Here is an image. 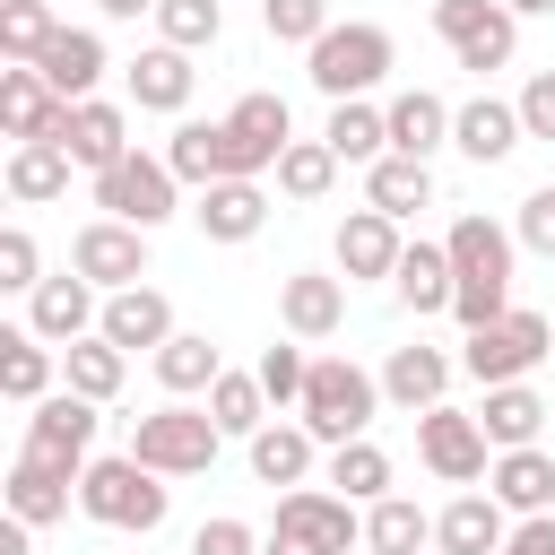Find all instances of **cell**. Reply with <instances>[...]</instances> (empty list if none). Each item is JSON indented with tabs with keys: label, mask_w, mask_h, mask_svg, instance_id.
Instances as JSON below:
<instances>
[{
	"label": "cell",
	"mask_w": 555,
	"mask_h": 555,
	"mask_svg": "<svg viewBox=\"0 0 555 555\" xmlns=\"http://www.w3.org/2000/svg\"><path fill=\"white\" fill-rule=\"evenodd\" d=\"M442 251H451V278H460V295H451L460 338H468V330H494V321L512 312V251H520V234L494 225L486 208H460L451 234H442Z\"/></svg>",
	"instance_id": "obj_1"
},
{
	"label": "cell",
	"mask_w": 555,
	"mask_h": 555,
	"mask_svg": "<svg viewBox=\"0 0 555 555\" xmlns=\"http://www.w3.org/2000/svg\"><path fill=\"white\" fill-rule=\"evenodd\" d=\"M78 512H87L95 529L156 538L165 512H173V486H165L156 468H139L130 451H104V460H87V477H78Z\"/></svg>",
	"instance_id": "obj_2"
},
{
	"label": "cell",
	"mask_w": 555,
	"mask_h": 555,
	"mask_svg": "<svg viewBox=\"0 0 555 555\" xmlns=\"http://www.w3.org/2000/svg\"><path fill=\"white\" fill-rule=\"evenodd\" d=\"M295 416L312 425L321 451H338V442L373 434V416H382V373H364L356 356H312V382H304Z\"/></svg>",
	"instance_id": "obj_3"
},
{
	"label": "cell",
	"mask_w": 555,
	"mask_h": 555,
	"mask_svg": "<svg viewBox=\"0 0 555 555\" xmlns=\"http://www.w3.org/2000/svg\"><path fill=\"white\" fill-rule=\"evenodd\" d=\"M217 451H225V434H217V416L191 408V399H165V408H147V416L130 425V460L156 468V477H208Z\"/></svg>",
	"instance_id": "obj_4"
},
{
	"label": "cell",
	"mask_w": 555,
	"mask_h": 555,
	"mask_svg": "<svg viewBox=\"0 0 555 555\" xmlns=\"http://www.w3.org/2000/svg\"><path fill=\"white\" fill-rule=\"evenodd\" d=\"M546 356H555V312H529V304H512L494 330H468V338H460V373H468L477 390L529 382Z\"/></svg>",
	"instance_id": "obj_5"
},
{
	"label": "cell",
	"mask_w": 555,
	"mask_h": 555,
	"mask_svg": "<svg viewBox=\"0 0 555 555\" xmlns=\"http://www.w3.org/2000/svg\"><path fill=\"white\" fill-rule=\"evenodd\" d=\"M347 546H364V520H356V503L330 494V486L278 494V512H269V529H260V555H347Z\"/></svg>",
	"instance_id": "obj_6"
},
{
	"label": "cell",
	"mask_w": 555,
	"mask_h": 555,
	"mask_svg": "<svg viewBox=\"0 0 555 555\" xmlns=\"http://www.w3.org/2000/svg\"><path fill=\"white\" fill-rule=\"evenodd\" d=\"M390 61H399V43H390V26H373V17H347V26H330L321 43H312V87L330 95V104H356V95H373L382 78H390Z\"/></svg>",
	"instance_id": "obj_7"
},
{
	"label": "cell",
	"mask_w": 555,
	"mask_h": 555,
	"mask_svg": "<svg viewBox=\"0 0 555 555\" xmlns=\"http://www.w3.org/2000/svg\"><path fill=\"white\" fill-rule=\"evenodd\" d=\"M87 191H95V217H121V225H139V234H156V225L182 208L173 165H165V156H147V147H130L121 165H104Z\"/></svg>",
	"instance_id": "obj_8"
},
{
	"label": "cell",
	"mask_w": 555,
	"mask_h": 555,
	"mask_svg": "<svg viewBox=\"0 0 555 555\" xmlns=\"http://www.w3.org/2000/svg\"><path fill=\"white\" fill-rule=\"evenodd\" d=\"M434 35L451 43V61L460 69H512V52H520V17L503 9V0H434Z\"/></svg>",
	"instance_id": "obj_9"
},
{
	"label": "cell",
	"mask_w": 555,
	"mask_h": 555,
	"mask_svg": "<svg viewBox=\"0 0 555 555\" xmlns=\"http://www.w3.org/2000/svg\"><path fill=\"white\" fill-rule=\"evenodd\" d=\"M416 460H425L442 486H477V477L494 468V442H486V425H477L468 408H451V399H442V408H425V416H416Z\"/></svg>",
	"instance_id": "obj_10"
},
{
	"label": "cell",
	"mask_w": 555,
	"mask_h": 555,
	"mask_svg": "<svg viewBox=\"0 0 555 555\" xmlns=\"http://www.w3.org/2000/svg\"><path fill=\"white\" fill-rule=\"evenodd\" d=\"M69 269H78L87 286H104V295L147 286V234L121 225V217H87V225L69 234Z\"/></svg>",
	"instance_id": "obj_11"
},
{
	"label": "cell",
	"mask_w": 555,
	"mask_h": 555,
	"mask_svg": "<svg viewBox=\"0 0 555 555\" xmlns=\"http://www.w3.org/2000/svg\"><path fill=\"white\" fill-rule=\"evenodd\" d=\"M78 477H87V468H69V460H52V451H26V442H17V460H9V520H26V529L69 520Z\"/></svg>",
	"instance_id": "obj_12"
},
{
	"label": "cell",
	"mask_w": 555,
	"mask_h": 555,
	"mask_svg": "<svg viewBox=\"0 0 555 555\" xmlns=\"http://www.w3.org/2000/svg\"><path fill=\"white\" fill-rule=\"evenodd\" d=\"M95 321H104V286H87L78 269H61L26 295V330L43 347H78V338H95Z\"/></svg>",
	"instance_id": "obj_13"
},
{
	"label": "cell",
	"mask_w": 555,
	"mask_h": 555,
	"mask_svg": "<svg viewBox=\"0 0 555 555\" xmlns=\"http://www.w3.org/2000/svg\"><path fill=\"white\" fill-rule=\"evenodd\" d=\"M399 251H408V234H399V217H382V208H347L338 234H330V260H338L347 286H364V278H399Z\"/></svg>",
	"instance_id": "obj_14"
},
{
	"label": "cell",
	"mask_w": 555,
	"mask_h": 555,
	"mask_svg": "<svg viewBox=\"0 0 555 555\" xmlns=\"http://www.w3.org/2000/svg\"><path fill=\"white\" fill-rule=\"evenodd\" d=\"M278 330L304 338V347L338 338V330H347V278H330V269H295V278H278Z\"/></svg>",
	"instance_id": "obj_15"
},
{
	"label": "cell",
	"mask_w": 555,
	"mask_h": 555,
	"mask_svg": "<svg viewBox=\"0 0 555 555\" xmlns=\"http://www.w3.org/2000/svg\"><path fill=\"white\" fill-rule=\"evenodd\" d=\"M61 130H69V104L52 95V78L43 69H0V139L9 147H26V139H52L61 147Z\"/></svg>",
	"instance_id": "obj_16"
},
{
	"label": "cell",
	"mask_w": 555,
	"mask_h": 555,
	"mask_svg": "<svg viewBox=\"0 0 555 555\" xmlns=\"http://www.w3.org/2000/svg\"><path fill=\"white\" fill-rule=\"evenodd\" d=\"M225 130H234V147H243V173H251V182H260V173H278V156L295 147V113H286V95H278V87L234 95Z\"/></svg>",
	"instance_id": "obj_17"
},
{
	"label": "cell",
	"mask_w": 555,
	"mask_h": 555,
	"mask_svg": "<svg viewBox=\"0 0 555 555\" xmlns=\"http://www.w3.org/2000/svg\"><path fill=\"white\" fill-rule=\"evenodd\" d=\"M165 165H173V182H191V191H208V182H251V173H243V147H234L225 121H173Z\"/></svg>",
	"instance_id": "obj_18"
},
{
	"label": "cell",
	"mask_w": 555,
	"mask_h": 555,
	"mask_svg": "<svg viewBox=\"0 0 555 555\" xmlns=\"http://www.w3.org/2000/svg\"><path fill=\"white\" fill-rule=\"evenodd\" d=\"M95 399H78V390H52V399H35L26 408V451H52V460H69V468H87L95 460Z\"/></svg>",
	"instance_id": "obj_19"
},
{
	"label": "cell",
	"mask_w": 555,
	"mask_h": 555,
	"mask_svg": "<svg viewBox=\"0 0 555 555\" xmlns=\"http://www.w3.org/2000/svg\"><path fill=\"white\" fill-rule=\"evenodd\" d=\"M503 538H512V512L486 486H460L434 512V555H503Z\"/></svg>",
	"instance_id": "obj_20"
},
{
	"label": "cell",
	"mask_w": 555,
	"mask_h": 555,
	"mask_svg": "<svg viewBox=\"0 0 555 555\" xmlns=\"http://www.w3.org/2000/svg\"><path fill=\"white\" fill-rule=\"evenodd\" d=\"M173 330L182 321H173L165 286H121V295H104V321H95V338H113L121 356H156Z\"/></svg>",
	"instance_id": "obj_21"
},
{
	"label": "cell",
	"mask_w": 555,
	"mask_h": 555,
	"mask_svg": "<svg viewBox=\"0 0 555 555\" xmlns=\"http://www.w3.org/2000/svg\"><path fill=\"white\" fill-rule=\"evenodd\" d=\"M451 373H460L451 347H425V338H416V347H390V356H382V399L408 408V416H425V408H442Z\"/></svg>",
	"instance_id": "obj_22"
},
{
	"label": "cell",
	"mask_w": 555,
	"mask_h": 555,
	"mask_svg": "<svg viewBox=\"0 0 555 555\" xmlns=\"http://www.w3.org/2000/svg\"><path fill=\"white\" fill-rule=\"evenodd\" d=\"M61 147H69V165H87V182H95L104 165H121V156H130V104H113V95H87V104H69V130H61Z\"/></svg>",
	"instance_id": "obj_23"
},
{
	"label": "cell",
	"mask_w": 555,
	"mask_h": 555,
	"mask_svg": "<svg viewBox=\"0 0 555 555\" xmlns=\"http://www.w3.org/2000/svg\"><path fill=\"white\" fill-rule=\"evenodd\" d=\"M243 451H251V477H260V486H286V494L312 486V468H321V442H312L304 416H269Z\"/></svg>",
	"instance_id": "obj_24"
},
{
	"label": "cell",
	"mask_w": 555,
	"mask_h": 555,
	"mask_svg": "<svg viewBox=\"0 0 555 555\" xmlns=\"http://www.w3.org/2000/svg\"><path fill=\"white\" fill-rule=\"evenodd\" d=\"M486 494L512 512V520H538V512H555V451H494V468H486Z\"/></svg>",
	"instance_id": "obj_25"
},
{
	"label": "cell",
	"mask_w": 555,
	"mask_h": 555,
	"mask_svg": "<svg viewBox=\"0 0 555 555\" xmlns=\"http://www.w3.org/2000/svg\"><path fill=\"white\" fill-rule=\"evenodd\" d=\"M382 113H390V156L434 165V147H451V113H460V104H442L434 87H399Z\"/></svg>",
	"instance_id": "obj_26"
},
{
	"label": "cell",
	"mask_w": 555,
	"mask_h": 555,
	"mask_svg": "<svg viewBox=\"0 0 555 555\" xmlns=\"http://www.w3.org/2000/svg\"><path fill=\"white\" fill-rule=\"evenodd\" d=\"M520 139H529V130H520V104H503V95H468V104L451 113V147H460L468 165H503Z\"/></svg>",
	"instance_id": "obj_27"
},
{
	"label": "cell",
	"mask_w": 555,
	"mask_h": 555,
	"mask_svg": "<svg viewBox=\"0 0 555 555\" xmlns=\"http://www.w3.org/2000/svg\"><path fill=\"white\" fill-rule=\"evenodd\" d=\"M35 69L52 78V95H61V104H87V95H95V78H104L113 61H104V35H95V26H61V35L43 43V61H35Z\"/></svg>",
	"instance_id": "obj_28"
},
{
	"label": "cell",
	"mask_w": 555,
	"mask_h": 555,
	"mask_svg": "<svg viewBox=\"0 0 555 555\" xmlns=\"http://www.w3.org/2000/svg\"><path fill=\"white\" fill-rule=\"evenodd\" d=\"M191 87H199V69H191V52H173V43H147V52L130 61V104H139V113H191Z\"/></svg>",
	"instance_id": "obj_29"
},
{
	"label": "cell",
	"mask_w": 555,
	"mask_h": 555,
	"mask_svg": "<svg viewBox=\"0 0 555 555\" xmlns=\"http://www.w3.org/2000/svg\"><path fill=\"white\" fill-rule=\"evenodd\" d=\"M191 217H199L208 243H251V234L269 225V191H260V182H208Z\"/></svg>",
	"instance_id": "obj_30"
},
{
	"label": "cell",
	"mask_w": 555,
	"mask_h": 555,
	"mask_svg": "<svg viewBox=\"0 0 555 555\" xmlns=\"http://www.w3.org/2000/svg\"><path fill=\"white\" fill-rule=\"evenodd\" d=\"M321 486H330V494H347V503H382V494H399V486H390V451H382L373 434H356V442L321 451Z\"/></svg>",
	"instance_id": "obj_31"
},
{
	"label": "cell",
	"mask_w": 555,
	"mask_h": 555,
	"mask_svg": "<svg viewBox=\"0 0 555 555\" xmlns=\"http://www.w3.org/2000/svg\"><path fill=\"white\" fill-rule=\"evenodd\" d=\"M321 139H330V156H338V165H382V156H390V113H382L373 95H356V104H330Z\"/></svg>",
	"instance_id": "obj_32"
},
{
	"label": "cell",
	"mask_w": 555,
	"mask_h": 555,
	"mask_svg": "<svg viewBox=\"0 0 555 555\" xmlns=\"http://www.w3.org/2000/svg\"><path fill=\"white\" fill-rule=\"evenodd\" d=\"M0 182H9V199H17V208L69 199V147H52V139H26V147H9Z\"/></svg>",
	"instance_id": "obj_33"
},
{
	"label": "cell",
	"mask_w": 555,
	"mask_h": 555,
	"mask_svg": "<svg viewBox=\"0 0 555 555\" xmlns=\"http://www.w3.org/2000/svg\"><path fill=\"white\" fill-rule=\"evenodd\" d=\"M52 373H61V347H43L26 321H17V330H0V390H9L17 408L52 399Z\"/></svg>",
	"instance_id": "obj_34"
},
{
	"label": "cell",
	"mask_w": 555,
	"mask_h": 555,
	"mask_svg": "<svg viewBox=\"0 0 555 555\" xmlns=\"http://www.w3.org/2000/svg\"><path fill=\"white\" fill-rule=\"evenodd\" d=\"M364 208H382V217H416V208H434V165H416V156H382V165H364Z\"/></svg>",
	"instance_id": "obj_35"
},
{
	"label": "cell",
	"mask_w": 555,
	"mask_h": 555,
	"mask_svg": "<svg viewBox=\"0 0 555 555\" xmlns=\"http://www.w3.org/2000/svg\"><path fill=\"white\" fill-rule=\"evenodd\" d=\"M147 364H156L165 399H208V390H217V373H225V364H217V347H208L199 330H173V338H165Z\"/></svg>",
	"instance_id": "obj_36"
},
{
	"label": "cell",
	"mask_w": 555,
	"mask_h": 555,
	"mask_svg": "<svg viewBox=\"0 0 555 555\" xmlns=\"http://www.w3.org/2000/svg\"><path fill=\"white\" fill-rule=\"evenodd\" d=\"M390 286H399V304H408V312H451V295H460V278H451V251H442V243H408Z\"/></svg>",
	"instance_id": "obj_37"
},
{
	"label": "cell",
	"mask_w": 555,
	"mask_h": 555,
	"mask_svg": "<svg viewBox=\"0 0 555 555\" xmlns=\"http://www.w3.org/2000/svg\"><path fill=\"white\" fill-rule=\"evenodd\" d=\"M477 425H486V442H494V451H529V442H538V425H546V399H538L529 382H503V390H486Z\"/></svg>",
	"instance_id": "obj_38"
},
{
	"label": "cell",
	"mask_w": 555,
	"mask_h": 555,
	"mask_svg": "<svg viewBox=\"0 0 555 555\" xmlns=\"http://www.w3.org/2000/svg\"><path fill=\"white\" fill-rule=\"evenodd\" d=\"M416 546H434V512L425 503H408V494L364 503V555H416Z\"/></svg>",
	"instance_id": "obj_39"
},
{
	"label": "cell",
	"mask_w": 555,
	"mask_h": 555,
	"mask_svg": "<svg viewBox=\"0 0 555 555\" xmlns=\"http://www.w3.org/2000/svg\"><path fill=\"white\" fill-rule=\"evenodd\" d=\"M121 373H130V356L113 347V338H78V347H61V390H78V399H121Z\"/></svg>",
	"instance_id": "obj_40"
},
{
	"label": "cell",
	"mask_w": 555,
	"mask_h": 555,
	"mask_svg": "<svg viewBox=\"0 0 555 555\" xmlns=\"http://www.w3.org/2000/svg\"><path fill=\"white\" fill-rule=\"evenodd\" d=\"M199 408L217 416L225 442H251V434L269 425V390H260V373H217V390H208Z\"/></svg>",
	"instance_id": "obj_41"
},
{
	"label": "cell",
	"mask_w": 555,
	"mask_h": 555,
	"mask_svg": "<svg viewBox=\"0 0 555 555\" xmlns=\"http://www.w3.org/2000/svg\"><path fill=\"white\" fill-rule=\"evenodd\" d=\"M52 35H61V17H52V0H0V61H9V69H17V61L35 69Z\"/></svg>",
	"instance_id": "obj_42"
},
{
	"label": "cell",
	"mask_w": 555,
	"mask_h": 555,
	"mask_svg": "<svg viewBox=\"0 0 555 555\" xmlns=\"http://www.w3.org/2000/svg\"><path fill=\"white\" fill-rule=\"evenodd\" d=\"M217 35H225V0H156V43L208 52Z\"/></svg>",
	"instance_id": "obj_43"
},
{
	"label": "cell",
	"mask_w": 555,
	"mask_h": 555,
	"mask_svg": "<svg viewBox=\"0 0 555 555\" xmlns=\"http://www.w3.org/2000/svg\"><path fill=\"white\" fill-rule=\"evenodd\" d=\"M330 182H338V156H330V139H295L286 156H278V191L286 199H330Z\"/></svg>",
	"instance_id": "obj_44"
},
{
	"label": "cell",
	"mask_w": 555,
	"mask_h": 555,
	"mask_svg": "<svg viewBox=\"0 0 555 555\" xmlns=\"http://www.w3.org/2000/svg\"><path fill=\"white\" fill-rule=\"evenodd\" d=\"M260 390H269V408H295L304 399V382H312V356H304V338H278V347H260Z\"/></svg>",
	"instance_id": "obj_45"
},
{
	"label": "cell",
	"mask_w": 555,
	"mask_h": 555,
	"mask_svg": "<svg viewBox=\"0 0 555 555\" xmlns=\"http://www.w3.org/2000/svg\"><path fill=\"white\" fill-rule=\"evenodd\" d=\"M260 26H269V43H321L338 17H330V0H260Z\"/></svg>",
	"instance_id": "obj_46"
},
{
	"label": "cell",
	"mask_w": 555,
	"mask_h": 555,
	"mask_svg": "<svg viewBox=\"0 0 555 555\" xmlns=\"http://www.w3.org/2000/svg\"><path fill=\"white\" fill-rule=\"evenodd\" d=\"M0 286H9V295H35V286H43V251H35L26 225H0Z\"/></svg>",
	"instance_id": "obj_47"
},
{
	"label": "cell",
	"mask_w": 555,
	"mask_h": 555,
	"mask_svg": "<svg viewBox=\"0 0 555 555\" xmlns=\"http://www.w3.org/2000/svg\"><path fill=\"white\" fill-rule=\"evenodd\" d=\"M191 555H260V529H251V520H234V512H217V520H199V529H191Z\"/></svg>",
	"instance_id": "obj_48"
},
{
	"label": "cell",
	"mask_w": 555,
	"mask_h": 555,
	"mask_svg": "<svg viewBox=\"0 0 555 555\" xmlns=\"http://www.w3.org/2000/svg\"><path fill=\"white\" fill-rule=\"evenodd\" d=\"M512 104H520V130L529 139H555V69H529Z\"/></svg>",
	"instance_id": "obj_49"
},
{
	"label": "cell",
	"mask_w": 555,
	"mask_h": 555,
	"mask_svg": "<svg viewBox=\"0 0 555 555\" xmlns=\"http://www.w3.org/2000/svg\"><path fill=\"white\" fill-rule=\"evenodd\" d=\"M512 234H520L529 251H546V260H555V182H538V191L520 199V217H512Z\"/></svg>",
	"instance_id": "obj_50"
},
{
	"label": "cell",
	"mask_w": 555,
	"mask_h": 555,
	"mask_svg": "<svg viewBox=\"0 0 555 555\" xmlns=\"http://www.w3.org/2000/svg\"><path fill=\"white\" fill-rule=\"evenodd\" d=\"M503 555H555V512H538V520H512Z\"/></svg>",
	"instance_id": "obj_51"
},
{
	"label": "cell",
	"mask_w": 555,
	"mask_h": 555,
	"mask_svg": "<svg viewBox=\"0 0 555 555\" xmlns=\"http://www.w3.org/2000/svg\"><path fill=\"white\" fill-rule=\"evenodd\" d=\"M26 546H35V529L26 520H0V555H26Z\"/></svg>",
	"instance_id": "obj_52"
},
{
	"label": "cell",
	"mask_w": 555,
	"mask_h": 555,
	"mask_svg": "<svg viewBox=\"0 0 555 555\" xmlns=\"http://www.w3.org/2000/svg\"><path fill=\"white\" fill-rule=\"evenodd\" d=\"M95 9H104V17H121V26H130V17H156V0H95Z\"/></svg>",
	"instance_id": "obj_53"
},
{
	"label": "cell",
	"mask_w": 555,
	"mask_h": 555,
	"mask_svg": "<svg viewBox=\"0 0 555 555\" xmlns=\"http://www.w3.org/2000/svg\"><path fill=\"white\" fill-rule=\"evenodd\" d=\"M512 17H555V0H503Z\"/></svg>",
	"instance_id": "obj_54"
}]
</instances>
